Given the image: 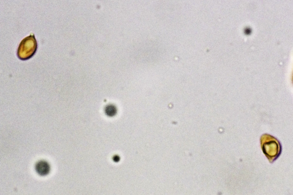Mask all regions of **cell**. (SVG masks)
<instances>
[{
  "instance_id": "1",
  "label": "cell",
  "mask_w": 293,
  "mask_h": 195,
  "mask_svg": "<svg viewBox=\"0 0 293 195\" xmlns=\"http://www.w3.org/2000/svg\"><path fill=\"white\" fill-rule=\"evenodd\" d=\"M262 151L270 163H273L281 154L282 147L280 142L274 136L268 134H262L260 138Z\"/></svg>"
},
{
  "instance_id": "2",
  "label": "cell",
  "mask_w": 293,
  "mask_h": 195,
  "mask_svg": "<svg viewBox=\"0 0 293 195\" xmlns=\"http://www.w3.org/2000/svg\"><path fill=\"white\" fill-rule=\"evenodd\" d=\"M37 47V41L34 35L32 33L24 38L20 43L17 49V56L22 60L28 59L35 54Z\"/></svg>"
},
{
  "instance_id": "3",
  "label": "cell",
  "mask_w": 293,
  "mask_h": 195,
  "mask_svg": "<svg viewBox=\"0 0 293 195\" xmlns=\"http://www.w3.org/2000/svg\"><path fill=\"white\" fill-rule=\"evenodd\" d=\"M35 168L37 173L41 176L47 175L50 170L49 164L47 162L43 160L38 162L35 165Z\"/></svg>"
},
{
  "instance_id": "4",
  "label": "cell",
  "mask_w": 293,
  "mask_h": 195,
  "mask_svg": "<svg viewBox=\"0 0 293 195\" xmlns=\"http://www.w3.org/2000/svg\"><path fill=\"white\" fill-rule=\"evenodd\" d=\"M104 111L107 116L109 117H112L116 114L117 110L115 106L112 104H109L106 106Z\"/></svg>"
},
{
  "instance_id": "5",
  "label": "cell",
  "mask_w": 293,
  "mask_h": 195,
  "mask_svg": "<svg viewBox=\"0 0 293 195\" xmlns=\"http://www.w3.org/2000/svg\"><path fill=\"white\" fill-rule=\"evenodd\" d=\"M113 159L115 162H118L120 160V157L117 155H115L113 157Z\"/></svg>"
},
{
  "instance_id": "6",
  "label": "cell",
  "mask_w": 293,
  "mask_h": 195,
  "mask_svg": "<svg viewBox=\"0 0 293 195\" xmlns=\"http://www.w3.org/2000/svg\"><path fill=\"white\" fill-rule=\"evenodd\" d=\"M251 31L250 29L247 28L245 30V33L247 34H249L251 32Z\"/></svg>"
}]
</instances>
